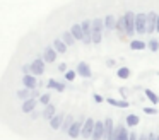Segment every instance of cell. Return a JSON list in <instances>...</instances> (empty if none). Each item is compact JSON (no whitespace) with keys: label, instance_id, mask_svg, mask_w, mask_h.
<instances>
[{"label":"cell","instance_id":"obj_1","mask_svg":"<svg viewBox=\"0 0 159 140\" xmlns=\"http://www.w3.org/2000/svg\"><path fill=\"white\" fill-rule=\"evenodd\" d=\"M45 63L46 61L43 60V56H36L34 60L29 63V67H31V74L36 75V77H38V75H43L45 74Z\"/></svg>","mask_w":159,"mask_h":140},{"label":"cell","instance_id":"obj_2","mask_svg":"<svg viewBox=\"0 0 159 140\" xmlns=\"http://www.w3.org/2000/svg\"><path fill=\"white\" fill-rule=\"evenodd\" d=\"M84 116H80L77 121H74L72 123V126L69 128V132H67V135L70 137V138H79L80 137V133H82V125H84Z\"/></svg>","mask_w":159,"mask_h":140},{"label":"cell","instance_id":"obj_3","mask_svg":"<svg viewBox=\"0 0 159 140\" xmlns=\"http://www.w3.org/2000/svg\"><path fill=\"white\" fill-rule=\"evenodd\" d=\"M147 31V14H135V33L144 34Z\"/></svg>","mask_w":159,"mask_h":140},{"label":"cell","instance_id":"obj_4","mask_svg":"<svg viewBox=\"0 0 159 140\" xmlns=\"http://www.w3.org/2000/svg\"><path fill=\"white\" fill-rule=\"evenodd\" d=\"M125 31H127V36L135 34V14L132 10H127L125 14Z\"/></svg>","mask_w":159,"mask_h":140},{"label":"cell","instance_id":"obj_5","mask_svg":"<svg viewBox=\"0 0 159 140\" xmlns=\"http://www.w3.org/2000/svg\"><path fill=\"white\" fill-rule=\"evenodd\" d=\"M130 137V132H127V126L125 125H116L111 133V138L110 140H128Z\"/></svg>","mask_w":159,"mask_h":140},{"label":"cell","instance_id":"obj_6","mask_svg":"<svg viewBox=\"0 0 159 140\" xmlns=\"http://www.w3.org/2000/svg\"><path fill=\"white\" fill-rule=\"evenodd\" d=\"M21 84H22V87H26V89H36L39 85V80H38V77L36 75H33V74H26V75H22V79H21Z\"/></svg>","mask_w":159,"mask_h":140},{"label":"cell","instance_id":"obj_7","mask_svg":"<svg viewBox=\"0 0 159 140\" xmlns=\"http://www.w3.org/2000/svg\"><path fill=\"white\" fill-rule=\"evenodd\" d=\"M82 31H84V44H91L93 43V24L91 20H82Z\"/></svg>","mask_w":159,"mask_h":140},{"label":"cell","instance_id":"obj_8","mask_svg":"<svg viewBox=\"0 0 159 140\" xmlns=\"http://www.w3.org/2000/svg\"><path fill=\"white\" fill-rule=\"evenodd\" d=\"M43 60L46 61V63H55L57 61V56H58V53H57V50L53 46H45V50H43Z\"/></svg>","mask_w":159,"mask_h":140},{"label":"cell","instance_id":"obj_9","mask_svg":"<svg viewBox=\"0 0 159 140\" xmlns=\"http://www.w3.org/2000/svg\"><path fill=\"white\" fill-rule=\"evenodd\" d=\"M38 99L36 97H29V99H26V101H22V104H21V111L24 113V115H29V113H33L36 109V106H38Z\"/></svg>","mask_w":159,"mask_h":140},{"label":"cell","instance_id":"obj_10","mask_svg":"<svg viewBox=\"0 0 159 140\" xmlns=\"http://www.w3.org/2000/svg\"><path fill=\"white\" fill-rule=\"evenodd\" d=\"M94 123H96V121H94L93 118H86V121H84V125H82V133H80L82 138H91V137H93Z\"/></svg>","mask_w":159,"mask_h":140},{"label":"cell","instance_id":"obj_11","mask_svg":"<svg viewBox=\"0 0 159 140\" xmlns=\"http://www.w3.org/2000/svg\"><path fill=\"white\" fill-rule=\"evenodd\" d=\"M57 115V106L53 104V102H50V104L43 106V111H41V118L45 120V121H50V120L53 118V116Z\"/></svg>","mask_w":159,"mask_h":140},{"label":"cell","instance_id":"obj_12","mask_svg":"<svg viewBox=\"0 0 159 140\" xmlns=\"http://www.w3.org/2000/svg\"><path fill=\"white\" fill-rule=\"evenodd\" d=\"M103 138H104V121H96L91 140H103Z\"/></svg>","mask_w":159,"mask_h":140},{"label":"cell","instance_id":"obj_13","mask_svg":"<svg viewBox=\"0 0 159 140\" xmlns=\"http://www.w3.org/2000/svg\"><path fill=\"white\" fill-rule=\"evenodd\" d=\"M63 120H65V113H57V115L48 121L50 123V128H52V130H60V128H62Z\"/></svg>","mask_w":159,"mask_h":140},{"label":"cell","instance_id":"obj_14","mask_svg":"<svg viewBox=\"0 0 159 140\" xmlns=\"http://www.w3.org/2000/svg\"><path fill=\"white\" fill-rule=\"evenodd\" d=\"M77 75H80L82 79H89L91 75H93V72H91V67L89 63H86V61H80L79 65H77Z\"/></svg>","mask_w":159,"mask_h":140},{"label":"cell","instance_id":"obj_15","mask_svg":"<svg viewBox=\"0 0 159 140\" xmlns=\"http://www.w3.org/2000/svg\"><path fill=\"white\" fill-rule=\"evenodd\" d=\"M156 24H157V14L156 12H149L147 14V34H152L156 31Z\"/></svg>","mask_w":159,"mask_h":140},{"label":"cell","instance_id":"obj_16","mask_svg":"<svg viewBox=\"0 0 159 140\" xmlns=\"http://www.w3.org/2000/svg\"><path fill=\"white\" fill-rule=\"evenodd\" d=\"M70 33H72V36L75 38L77 41H84V31H82V26H80V24H72Z\"/></svg>","mask_w":159,"mask_h":140},{"label":"cell","instance_id":"obj_17","mask_svg":"<svg viewBox=\"0 0 159 140\" xmlns=\"http://www.w3.org/2000/svg\"><path fill=\"white\" fill-rule=\"evenodd\" d=\"M52 46L55 48V50H57V53H60V55L67 53V48H69L65 43H63V39H58V38H55V39H53Z\"/></svg>","mask_w":159,"mask_h":140},{"label":"cell","instance_id":"obj_18","mask_svg":"<svg viewBox=\"0 0 159 140\" xmlns=\"http://www.w3.org/2000/svg\"><path fill=\"white\" fill-rule=\"evenodd\" d=\"M113 120L106 118L104 120V140H110L111 138V133H113Z\"/></svg>","mask_w":159,"mask_h":140},{"label":"cell","instance_id":"obj_19","mask_svg":"<svg viewBox=\"0 0 159 140\" xmlns=\"http://www.w3.org/2000/svg\"><path fill=\"white\" fill-rule=\"evenodd\" d=\"M14 94H16V97H17L19 101H26V99L31 97V89L22 87V89H17V91H16Z\"/></svg>","mask_w":159,"mask_h":140},{"label":"cell","instance_id":"obj_20","mask_svg":"<svg viewBox=\"0 0 159 140\" xmlns=\"http://www.w3.org/2000/svg\"><path fill=\"white\" fill-rule=\"evenodd\" d=\"M115 27H116V19H115V16H113V14H108V16L104 17V29L113 31Z\"/></svg>","mask_w":159,"mask_h":140},{"label":"cell","instance_id":"obj_21","mask_svg":"<svg viewBox=\"0 0 159 140\" xmlns=\"http://www.w3.org/2000/svg\"><path fill=\"white\" fill-rule=\"evenodd\" d=\"M72 123H74V116L69 113V115H65V120H63V123H62V128H60V132L67 133V132H69V128L72 126Z\"/></svg>","mask_w":159,"mask_h":140},{"label":"cell","instance_id":"obj_22","mask_svg":"<svg viewBox=\"0 0 159 140\" xmlns=\"http://www.w3.org/2000/svg\"><path fill=\"white\" fill-rule=\"evenodd\" d=\"M108 104L111 106H116V108H128V101H125V99H113V97H106Z\"/></svg>","mask_w":159,"mask_h":140},{"label":"cell","instance_id":"obj_23","mask_svg":"<svg viewBox=\"0 0 159 140\" xmlns=\"http://www.w3.org/2000/svg\"><path fill=\"white\" fill-rule=\"evenodd\" d=\"M62 39H63V43L67 44V46H74V44H75V38L72 36V33H70V31H65V33L62 34Z\"/></svg>","mask_w":159,"mask_h":140},{"label":"cell","instance_id":"obj_24","mask_svg":"<svg viewBox=\"0 0 159 140\" xmlns=\"http://www.w3.org/2000/svg\"><path fill=\"white\" fill-rule=\"evenodd\" d=\"M115 29L120 33V36H123V34L127 33V31H125V16H121L120 19L116 20V27H115Z\"/></svg>","mask_w":159,"mask_h":140},{"label":"cell","instance_id":"obj_25","mask_svg":"<svg viewBox=\"0 0 159 140\" xmlns=\"http://www.w3.org/2000/svg\"><path fill=\"white\" fill-rule=\"evenodd\" d=\"M139 123H140V120H139L137 115H128L127 116V126H137Z\"/></svg>","mask_w":159,"mask_h":140},{"label":"cell","instance_id":"obj_26","mask_svg":"<svg viewBox=\"0 0 159 140\" xmlns=\"http://www.w3.org/2000/svg\"><path fill=\"white\" fill-rule=\"evenodd\" d=\"M147 46V43H144V41H140V39H134L130 43V48L132 50H144V48Z\"/></svg>","mask_w":159,"mask_h":140},{"label":"cell","instance_id":"obj_27","mask_svg":"<svg viewBox=\"0 0 159 140\" xmlns=\"http://www.w3.org/2000/svg\"><path fill=\"white\" fill-rule=\"evenodd\" d=\"M39 104H43V106H46V104H50L52 102V96H50V92H43L41 96H39Z\"/></svg>","mask_w":159,"mask_h":140},{"label":"cell","instance_id":"obj_28","mask_svg":"<svg viewBox=\"0 0 159 140\" xmlns=\"http://www.w3.org/2000/svg\"><path fill=\"white\" fill-rule=\"evenodd\" d=\"M116 75L120 79H128V77H130V70H128V67H121V68H118Z\"/></svg>","mask_w":159,"mask_h":140},{"label":"cell","instance_id":"obj_29","mask_svg":"<svg viewBox=\"0 0 159 140\" xmlns=\"http://www.w3.org/2000/svg\"><path fill=\"white\" fill-rule=\"evenodd\" d=\"M145 96H147V99L151 102H154V104H156V102H159V96H156V92H152L151 89H145Z\"/></svg>","mask_w":159,"mask_h":140},{"label":"cell","instance_id":"obj_30","mask_svg":"<svg viewBox=\"0 0 159 140\" xmlns=\"http://www.w3.org/2000/svg\"><path fill=\"white\" fill-rule=\"evenodd\" d=\"M103 41V33L101 31H93V44H99Z\"/></svg>","mask_w":159,"mask_h":140},{"label":"cell","instance_id":"obj_31","mask_svg":"<svg viewBox=\"0 0 159 140\" xmlns=\"http://www.w3.org/2000/svg\"><path fill=\"white\" fill-rule=\"evenodd\" d=\"M75 75H77V70H67L65 72V80L67 82H74L75 80Z\"/></svg>","mask_w":159,"mask_h":140},{"label":"cell","instance_id":"obj_32","mask_svg":"<svg viewBox=\"0 0 159 140\" xmlns=\"http://www.w3.org/2000/svg\"><path fill=\"white\" fill-rule=\"evenodd\" d=\"M147 46H149L151 51H157L159 50V41L157 39H151V41H147Z\"/></svg>","mask_w":159,"mask_h":140},{"label":"cell","instance_id":"obj_33","mask_svg":"<svg viewBox=\"0 0 159 140\" xmlns=\"http://www.w3.org/2000/svg\"><path fill=\"white\" fill-rule=\"evenodd\" d=\"M39 116H41V111H38V109H34L33 113H29V120H31V121H34V120H38Z\"/></svg>","mask_w":159,"mask_h":140},{"label":"cell","instance_id":"obj_34","mask_svg":"<svg viewBox=\"0 0 159 140\" xmlns=\"http://www.w3.org/2000/svg\"><path fill=\"white\" fill-rule=\"evenodd\" d=\"M57 85H58V80H55V79H50V80L46 82V87L48 89H57Z\"/></svg>","mask_w":159,"mask_h":140},{"label":"cell","instance_id":"obj_35","mask_svg":"<svg viewBox=\"0 0 159 140\" xmlns=\"http://www.w3.org/2000/svg\"><path fill=\"white\" fill-rule=\"evenodd\" d=\"M144 113L145 115H156L157 111H156V108H144Z\"/></svg>","mask_w":159,"mask_h":140},{"label":"cell","instance_id":"obj_36","mask_svg":"<svg viewBox=\"0 0 159 140\" xmlns=\"http://www.w3.org/2000/svg\"><path fill=\"white\" fill-rule=\"evenodd\" d=\"M55 91L63 92V91H65V84H63V82H58V85H57V89H55Z\"/></svg>","mask_w":159,"mask_h":140},{"label":"cell","instance_id":"obj_37","mask_svg":"<svg viewBox=\"0 0 159 140\" xmlns=\"http://www.w3.org/2000/svg\"><path fill=\"white\" fill-rule=\"evenodd\" d=\"M93 97H94V101H96V102H103V101H104V97H103L101 94H94Z\"/></svg>","mask_w":159,"mask_h":140},{"label":"cell","instance_id":"obj_38","mask_svg":"<svg viewBox=\"0 0 159 140\" xmlns=\"http://www.w3.org/2000/svg\"><path fill=\"white\" fill-rule=\"evenodd\" d=\"M128 140H139L137 133H135V132H130V137H128Z\"/></svg>","mask_w":159,"mask_h":140},{"label":"cell","instance_id":"obj_39","mask_svg":"<svg viewBox=\"0 0 159 140\" xmlns=\"http://www.w3.org/2000/svg\"><path fill=\"white\" fill-rule=\"evenodd\" d=\"M58 72H67V65L65 63H60L58 65Z\"/></svg>","mask_w":159,"mask_h":140},{"label":"cell","instance_id":"obj_40","mask_svg":"<svg viewBox=\"0 0 159 140\" xmlns=\"http://www.w3.org/2000/svg\"><path fill=\"white\" fill-rule=\"evenodd\" d=\"M149 140H157V135H154V132H152V133H149Z\"/></svg>","mask_w":159,"mask_h":140},{"label":"cell","instance_id":"obj_41","mask_svg":"<svg viewBox=\"0 0 159 140\" xmlns=\"http://www.w3.org/2000/svg\"><path fill=\"white\" fill-rule=\"evenodd\" d=\"M139 140H149V137H147V135H145V133H142V135H140V137H139Z\"/></svg>","mask_w":159,"mask_h":140},{"label":"cell","instance_id":"obj_42","mask_svg":"<svg viewBox=\"0 0 159 140\" xmlns=\"http://www.w3.org/2000/svg\"><path fill=\"white\" fill-rule=\"evenodd\" d=\"M106 65H108V67H111V65H115V60H108V61H106Z\"/></svg>","mask_w":159,"mask_h":140},{"label":"cell","instance_id":"obj_43","mask_svg":"<svg viewBox=\"0 0 159 140\" xmlns=\"http://www.w3.org/2000/svg\"><path fill=\"white\" fill-rule=\"evenodd\" d=\"M156 31L159 33V14H157V24H156Z\"/></svg>","mask_w":159,"mask_h":140},{"label":"cell","instance_id":"obj_44","mask_svg":"<svg viewBox=\"0 0 159 140\" xmlns=\"http://www.w3.org/2000/svg\"><path fill=\"white\" fill-rule=\"evenodd\" d=\"M157 75H159V72H157Z\"/></svg>","mask_w":159,"mask_h":140},{"label":"cell","instance_id":"obj_45","mask_svg":"<svg viewBox=\"0 0 159 140\" xmlns=\"http://www.w3.org/2000/svg\"><path fill=\"white\" fill-rule=\"evenodd\" d=\"M157 140H159V137H157Z\"/></svg>","mask_w":159,"mask_h":140}]
</instances>
